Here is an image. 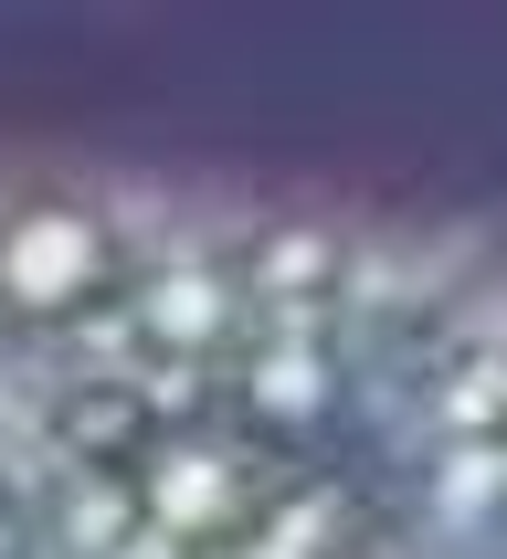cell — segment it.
<instances>
[{"label":"cell","instance_id":"6da1fadb","mask_svg":"<svg viewBox=\"0 0 507 559\" xmlns=\"http://www.w3.org/2000/svg\"><path fill=\"white\" fill-rule=\"evenodd\" d=\"M117 264V222L95 190H63V180H32L0 201V307L43 328V317L85 307Z\"/></svg>","mask_w":507,"mask_h":559},{"label":"cell","instance_id":"7a4b0ae2","mask_svg":"<svg viewBox=\"0 0 507 559\" xmlns=\"http://www.w3.org/2000/svg\"><path fill=\"white\" fill-rule=\"evenodd\" d=\"M0 559H11V507H0Z\"/></svg>","mask_w":507,"mask_h":559}]
</instances>
